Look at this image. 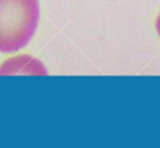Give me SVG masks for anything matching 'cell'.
I'll list each match as a JSON object with an SVG mask.
<instances>
[{
    "label": "cell",
    "instance_id": "obj_1",
    "mask_svg": "<svg viewBox=\"0 0 160 148\" xmlns=\"http://www.w3.org/2000/svg\"><path fill=\"white\" fill-rule=\"evenodd\" d=\"M39 20V0H0V53H15L26 46Z\"/></svg>",
    "mask_w": 160,
    "mask_h": 148
},
{
    "label": "cell",
    "instance_id": "obj_2",
    "mask_svg": "<svg viewBox=\"0 0 160 148\" xmlns=\"http://www.w3.org/2000/svg\"><path fill=\"white\" fill-rule=\"evenodd\" d=\"M46 75L44 64L35 56L21 54L5 60L0 65V75Z\"/></svg>",
    "mask_w": 160,
    "mask_h": 148
},
{
    "label": "cell",
    "instance_id": "obj_3",
    "mask_svg": "<svg viewBox=\"0 0 160 148\" xmlns=\"http://www.w3.org/2000/svg\"><path fill=\"white\" fill-rule=\"evenodd\" d=\"M155 30H156L158 35L160 36V13H159V15L156 16V20H155Z\"/></svg>",
    "mask_w": 160,
    "mask_h": 148
}]
</instances>
